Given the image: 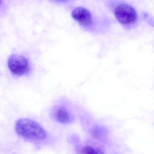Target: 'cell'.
<instances>
[{
    "label": "cell",
    "instance_id": "cell-1",
    "mask_svg": "<svg viewBox=\"0 0 154 154\" xmlns=\"http://www.w3.org/2000/svg\"><path fill=\"white\" fill-rule=\"evenodd\" d=\"M15 129L18 135L30 142H44L48 137V132L42 126L29 118L18 119L15 123Z\"/></svg>",
    "mask_w": 154,
    "mask_h": 154
},
{
    "label": "cell",
    "instance_id": "cell-2",
    "mask_svg": "<svg viewBox=\"0 0 154 154\" xmlns=\"http://www.w3.org/2000/svg\"><path fill=\"white\" fill-rule=\"evenodd\" d=\"M112 9L115 17L122 25L131 26L137 21V12L130 5L124 2L118 3L114 5Z\"/></svg>",
    "mask_w": 154,
    "mask_h": 154
},
{
    "label": "cell",
    "instance_id": "cell-3",
    "mask_svg": "<svg viewBox=\"0 0 154 154\" xmlns=\"http://www.w3.org/2000/svg\"><path fill=\"white\" fill-rule=\"evenodd\" d=\"M7 65L11 73L14 76H24L29 73L31 71L29 60L22 55H11L8 58Z\"/></svg>",
    "mask_w": 154,
    "mask_h": 154
},
{
    "label": "cell",
    "instance_id": "cell-4",
    "mask_svg": "<svg viewBox=\"0 0 154 154\" xmlns=\"http://www.w3.org/2000/svg\"><path fill=\"white\" fill-rule=\"evenodd\" d=\"M72 18L85 30H91L94 24V18L91 12L87 8L78 7L72 11Z\"/></svg>",
    "mask_w": 154,
    "mask_h": 154
},
{
    "label": "cell",
    "instance_id": "cell-5",
    "mask_svg": "<svg viewBox=\"0 0 154 154\" xmlns=\"http://www.w3.org/2000/svg\"><path fill=\"white\" fill-rule=\"evenodd\" d=\"M52 116L56 122L61 124H69L75 121V117L72 112L63 106L55 107L52 110Z\"/></svg>",
    "mask_w": 154,
    "mask_h": 154
},
{
    "label": "cell",
    "instance_id": "cell-6",
    "mask_svg": "<svg viewBox=\"0 0 154 154\" xmlns=\"http://www.w3.org/2000/svg\"><path fill=\"white\" fill-rule=\"evenodd\" d=\"M79 153L87 154H103V150L96 146L91 145H84L79 146L77 149Z\"/></svg>",
    "mask_w": 154,
    "mask_h": 154
},
{
    "label": "cell",
    "instance_id": "cell-7",
    "mask_svg": "<svg viewBox=\"0 0 154 154\" xmlns=\"http://www.w3.org/2000/svg\"><path fill=\"white\" fill-rule=\"evenodd\" d=\"M107 133V130L106 128L99 126L94 127L91 131L92 136L98 139H101L106 137Z\"/></svg>",
    "mask_w": 154,
    "mask_h": 154
},
{
    "label": "cell",
    "instance_id": "cell-8",
    "mask_svg": "<svg viewBox=\"0 0 154 154\" xmlns=\"http://www.w3.org/2000/svg\"><path fill=\"white\" fill-rule=\"evenodd\" d=\"M143 16L145 20L152 26L154 27V20L152 16L146 12H143Z\"/></svg>",
    "mask_w": 154,
    "mask_h": 154
},
{
    "label": "cell",
    "instance_id": "cell-9",
    "mask_svg": "<svg viewBox=\"0 0 154 154\" xmlns=\"http://www.w3.org/2000/svg\"><path fill=\"white\" fill-rule=\"evenodd\" d=\"M49 1L58 4H66L72 2L75 0H49Z\"/></svg>",
    "mask_w": 154,
    "mask_h": 154
},
{
    "label": "cell",
    "instance_id": "cell-10",
    "mask_svg": "<svg viewBox=\"0 0 154 154\" xmlns=\"http://www.w3.org/2000/svg\"><path fill=\"white\" fill-rule=\"evenodd\" d=\"M2 0H0V5L2 4Z\"/></svg>",
    "mask_w": 154,
    "mask_h": 154
}]
</instances>
